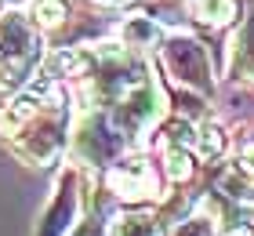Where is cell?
<instances>
[{"mask_svg": "<svg viewBox=\"0 0 254 236\" xmlns=\"http://www.w3.org/2000/svg\"><path fill=\"white\" fill-rule=\"evenodd\" d=\"M240 55H244V66L254 69V18L247 22V33H244V40H240Z\"/></svg>", "mask_w": 254, "mask_h": 236, "instance_id": "8992f818", "label": "cell"}, {"mask_svg": "<svg viewBox=\"0 0 254 236\" xmlns=\"http://www.w3.org/2000/svg\"><path fill=\"white\" fill-rule=\"evenodd\" d=\"M40 55V40L29 33V26L18 15H11L0 33V87H18L26 80L29 66Z\"/></svg>", "mask_w": 254, "mask_h": 236, "instance_id": "6da1fadb", "label": "cell"}, {"mask_svg": "<svg viewBox=\"0 0 254 236\" xmlns=\"http://www.w3.org/2000/svg\"><path fill=\"white\" fill-rule=\"evenodd\" d=\"M167 58H171V66H175V73L182 80L200 84V87L207 84V58H203V51L192 40H175L167 47Z\"/></svg>", "mask_w": 254, "mask_h": 236, "instance_id": "7a4b0ae2", "label": "cell"}, {"mask_svg": "<svg viewBox=\"0 0 254 236\" xmlns=\"http://www.w3.org/2000/svg\"><path fill=\"white\" fill-rule=\"evenodd\" d=\"M117 236H156L153 218H120Z\"/></svg>", "mask_w": 254, "mask_h": 236, "instance_id": "277c9868", "label": "cell"}, {"mask_svg": "<svg viewBox=\"0 0 254 236\" xmlns=\"http://www.w3.org/2000/svg\"><path fill=\"white\" fill-rule=\"evenodd\" d=\"M178 236H207V226H203V222H192V226H186Z\"/></svg>", "mask_w": 254, "mask_h": 236, "instance_id": "52a82bcc", "label": "cell"}, {"mask_svg": "<svg viewBox=\"0 0 254 236\" xmlns=\"http://www.w3.org/2000/svg\"><path fill=\"white\" fill-rule=\"evenodd\" d=\"M80 236H98V229H95V226H87V229L80 233Z\"/></svg>", "mask_w": 254, "mask_h": 236, "instance_id": "ba28073f", "label": "cell"}, {"mask_svg": "<svg viewBox=\"0 0 254 236\" xmlns=\"http://www.w3.org/2000/svg\"><path fill=\"white\" fill-rule=\"evenodd\" d=\"M37 18L48 22V26H55V22L65 18V4H62V0H40V4H37Z\"/></svg>", "mask_w": 254, "mask_h": 236, "instance_id": "5b68a950", "label": "cell"}, {"mask_svg": "<svg viewBox=\"0 0 254 236\" xmlns=\"http://www.w3.org/2000/svg\"><path fill=\"white\" fill-rule=\"evenodd\" d=\"M73 215H76V178L69 174L59 189V196H55L51 211H48V222H44L40 236H65V229L73 226Z\"/></svg>", "mask_w": 254, "mask_h": 236, "instance_id": "3957f363", "label": "cell"}]
</instances>
